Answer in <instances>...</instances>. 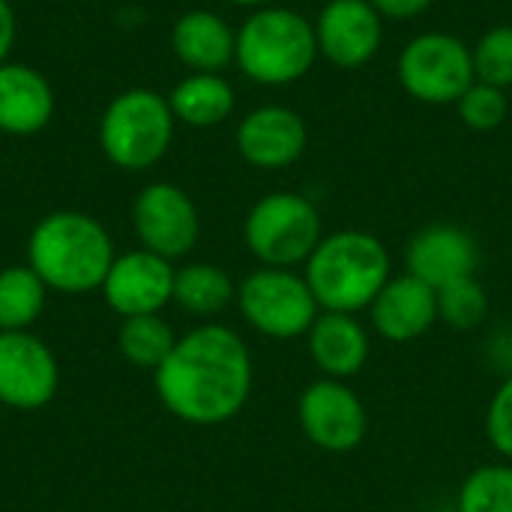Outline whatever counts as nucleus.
<instances>
[{
  "label": "nucleus",
  "instance_id": "1",
  "mask_svg": "<svg viewBox=\"0 0 512 512\" xmlns=\"http://www.w3.org/2000/svg\"><path fill=\"white\" fill-rule=\"evenodd\" d=\"M249 345L225 324H201L177 339L153 372L159 402L189 426H222L252 396Z\"/></svg>",
  "mask_w": 512,
  "mask_h": 512
},
{
  "label": "nucleus",
  "instance_id": "2",
  "mask_svg": "<svg viewBox=\"0 0 512 512\" xmlns=\"http://www.w3.org/2000/svg\"><path fill=\"white\" fill-rule=\"evenodd\" d=\"M117 252L105 225L81 210H54L27 237V264L48 291H99Z\"/></svg>",
  "mask_w": 512,
  "mask_h": 512
},
{
  "label": "nucleus",
  "instance_id": "3",
  "mask_svg": "<svg viewBox=\"0 0 512 512\" xmlns=\"http://www.w3.org/2000/svg\"><path fill=\"white\" fill-rule=\"evenodd\" d=\"M390 252L369 231L327 234L306 261V282L324 312H360L375 303L390 282Z\"/></svg>",
  "mask_w": 512,
  "mask_h": 512
},
{
  "label": "nucleus",
  "instance_id": "4",
  "mask_svg": "<svg viewBox=\"0 0 512 512\" xmlns=\"http://www.w3.org/2000/svg\"><path fill=\"white\" fill-rule=\"evenodd\" d=\"M318 51L315 21L288 6H261L237 30V69L264 87H285L309 75Z\"/></svg>",
  "mask_w": 512,
  "mask_h": 512
},
{
  "label": "nucleus",
  "instance_id": "5",
  "mask_svg": "<svg viewBox=\"0 0 512 512\" xmlns=\"http://www.w3.org/2000/svg\"><path fill=\"white\" fill-rule=\"evenodd\" d=\"M174 123L168 96L150 87H132L114 96L102 111L99 147L111 165L123 171H147L168 153Z\"/></svg>",
  "mask_w": 512,
  "mask_h": 512
},
{
  "label": "nucleus",
  "instance_id": "6",
  "mask_svg": "<svg viewBox=\"0 0 512 512\" xmlns=\"http://www.w3.org/2000/svg\"><path fill=\"white\" fill-rule=\"evenodd\" d=\"M243 240L264 267L294 270L324 240L318 207L297 192H270L252 204L243 222Z\"/></svg>",
  "mask_w": 512,
  "mask_h": 512
},
{
  "label": "nucleus",
  "instance_id": "7",
  "mask_svg": "<svg viewBox=\"0 0 512 512\" xmlns=\"http://www.w3.org/2000/svg\"><path fill=\"white\" fill-rule=\"evenodd\" d=\"M396 72L402 90L426 105H456L477 81L471 45L441 30L414 36L402 48Z\"/></svg>",
  "mask_w": 512,
  "mask_h": 512
},
{
  "label": "nucleus",
  "instance_id": "8",
  "mask_svg": "<svg viewBox=\"0 0 512 512\" xmlns=\"http://www.w3.org/2000/svg\"><path fill=\"white\" fill-rule=\"evenodd\" d=\"M240 315L270 339H297L309 333L321 306L306 282L285 267H258L237 285Z\"/></svg>",
  "mask_w": 512,
  "mask_h": 512
},
{
  "label": "nucleus",
  "instance_id": "9",
  "mask_svg": "<svg viewBox=\"0 0 512 512\" xmlns=\"http://www.w3.org/2000/svg\"><path fill=\"white\" fill-rule=\"evenodd\" d=\"M297 420L303 435L327 453H351L369 432V414L360 396L336 378H321L300 393Z\"/></svg>",
  "mask_w": 512,
  "mask_h": 512
},
{
  "label": "nucleus",
  "instance_id": "10",
  "mask_svg": "<svg viewBox=\"0 0 512 512\" xmlns=\"http://www.w3.org/2000/svg\"><path fill=\"white\" fill-rule=\"evenodd\" d=\"M132 225L141 249L168 261L183 258L201 237V216L195 201L174 183H150L132 204Z\"/></svg>",
  "mask_w": 512,
  "mask_h": 512
},
{
  "label": "nucleus",
  "instance_id": "11",
  "mask_svg": "<svg viewBox=\"0 0 512 512\" xmlns=\"http://www.w3.org/2000/svg\"><path fill=\"white\" fill-rule=\"evenodd\" d=\"M60 387L54 351L30 330L0 333V405L15 411L45 408Z\"/></svg>",
  "mask_w": 512,
  "mask_h": 512
},
{
  "label": "nucleus",
  "instance_id": "12",
  "mask_svg": "<svg viewBox=\"0 0 512 512\" xmlns=\"http://www.w3.org/2000/svg\"><path fill=\"white\" fill-rule=\"evenodd\" d=\"M174 264L156 252L132 249L114 258L105 282L102 300L120 318L159 315L174 300Z\"/></svg>",
  "mask_w": 512,
  "mask_h": 512
},
{
  "label": "nucleus",
  "instance_id": "13",
  "mask_svg": "<svg viewBox=\"0 0 512 512\" xmlns=\"http://www.w3.org/2000/svg\"><path fill=\"white\" fill-rule=\"evenodd\" d=\"M318 51L339 69L366 66L384 42V18L369 0H330L315 18Z\"/></svg>",
  "mask_w": 512,
  "mask_h": 512
},
{
  "label": "nucleus",
  "instance_id": "14",
  "mask_svg": "<svg viewBox=\"0 0 512 512\" xmlns=\"http://www.w3.org/2000/svg\"><path fill=\"white\" fill-rule=\"evenodd\" d=\"M234 141H237V153L252 168L282 171L303 156L309 144V129L294 108L261 105L240 120Z\"/></svg>",
  "mask_w": 512,
  "mask_h": 512
},
{
  "label": "nucleus",
  "instance_id": "15",
  "mask_svg": "<svg viewBox=\"0 0 512 512\" xmlns=\"http://www.w3.org/2000/svg\"><path fill=\"white\" fill-rule=\"evenodd\" d=\"M408 273L441 291L450 282L474 276L480 264V249L474 237L459 225H429L417 231L405 249Z\"/></svg>",
  "mask_w": 512,
  "mask_h": 512
},
{
  "label": "nucleus",
  "instance_id": "16",
  "mask_svg": "<svg viewBox=\"0 0 512 512\" xmlns=\"http://www.w3.org/2000/svg\"><path fill=\"white\" fill-rule=\"evenodd\" d=\"M369 312L378 336L396 345L414 342L438 321V291L411 273L390 276Z\"/></svg>",
  "mask_w": 512,
  "mask_h": 512
},
{
  "label": "nucleus",
  "instance_id": "17",
  "mask_svg": "<svg viewBox=\"0 0 512 512\" xmlns=\"http://www.w3.org/2000/svg\"><path fill=\"white\" fill-rule=\"evenodd\" d=\"M54 117V90L48 78L27 63H0V132L36 135Z\"/></svg>",
  "mask_w": 512,
  "mask_h": 512
},
{
  "label": "nucleus",
  "instance_id": "18",
  "mask_svg": "<svg viewBox=\"0 0 512 512\" xmlns=\"http://www.w3.org/2000/svg\"><path fill=\"white\" fill-rule=\"evenodd\" d=\"M309 357L324 378L348 381L369 363V333L348 312H321L309 327Z\"/></svg>",
  "mask_w": 512,
  "mask_h": 512
},
{
  "label": "nucleus",
  "instance_id": "19",
  "mask_svg": "<svg viewBox=\"0 0 512 512\" xmlns=\"http://www.w3.org/2000/svg\"><path fill=\"white\" fill-rule=\"evenodd\" d=\"M171 48L192 72H222L234 63L237 33L210 9H189L171 27Z\"/></svg>",
  "mask_w": 512,
  "mask_h": 512
},
{
  "label": "nucleus",
  "instance_id": "20",
  "mask_svg": "<svg viewBox=\"0 0 512 512\" xmlns=\"http://www.w3.org/2000/svg\"><path fill=\"white\" fill-rule=\"evenodd\" d=\"M174 120L192 129H210L234 114L237 93L222 72H189L168 93Z\"/></svg>",
  "mask_w": 512,
  "mask_h": 512
},
{
  "label": "nucleus",
  "instance_id": "21",
  "mask_svg": "<svg viewBox=\"0 0 512 512\" xmlns=\"http://www.w3.org/2000/svg\"><path fill=\"white\" fill-rule=\"evenodd\" d=\"M237 300L231 276L216 264H186L174 273V300L183 312L195 318H213Z\"/></svg>",
  "mask_w": 512,
  "mask_h": 512
},
{
  "label": "nucleus",
  "instance_id": "22",
  "mask_svg": "<svg viewBox=\"0 0 512 512\" xmlns=\"http://www.w3.org/2000/svg\"><path fill=\"white\" fill-rule=\"evenodd\" d=\"M48 288L30 264L0 270V333L30 330L45 309Z\"/></svg>",
  "mask_w": 512,
  "mask_h": 512
},
{
  "label": "nucleus",
  "instance_id": "23",
  "mask_svg": "<svg viewBox=\"0 0 512 512\" xmlns=\"http://www.w3.org/2000/svg\"><path fill=\"white\" fill-rule=\"evenodd\" d=\"M174 345H177V336L171 324H165L162 315L123 318L117 327V351L135 369L156 372L165 363V357L174 351Z\"/></svg>",
  "mask_w": 512,
  "mask_h": 512
},
{
  "label": "nucleus",
  "instance_id": "24",
  "mask_svg": "<svg viewBox=\"0 0 512 512\" xmlns=\"http://www.w3.org/2000/svg\"><path fill=\"white\" fill-rule=\"evenodd\" d=\"M456 512H512V465H483L459 489Z\"/></svg>",
  "mask_w": 512,
  "mask_h": 512
},
{
  "label": "nucleus",
  "instance_id": "25",
  "mask_svg": "<svg viewBox=\"0 0 512 512\" xmlns=\"http://www.w3.org/2000/svg\"><path fill=\"white\" fill-rule=\"evenodd\" d=\"M486 312H489V297L474 276L450 282L438 291V321H444L453 330L480 327Z\"/></svg>",
  "mask_w": 512,
  "mask_h": 512
},
{
  "label": "nucleus",
  "instance_id": "26",
  "mask_svg": "<svg viewBox=\"0 0 512 512\" xmlns=\"http://www.w3.org/2000/svg\"><path fill=\"white\" fill-rule=\"evenodd\" d=\"M474 54V72L477 81L510 90L512 87V24H498L486 30L477 45L471 48Z\"/></svg>",
  "mask_w": 512,
  "mask_h": 512
},
{
  "label": "nucleus",
  "instance_id": "27",
  "mask_svg": "<svg viewBox=\"0 0 512 512\" xmlns=\"http://www.w3.org/2000/svg\"><path fill=\"white\" fill-rule=\"evenodd\" d=\"M456 108H459V117H462V123L468 129L492 132V129H498L507 120L510 99H507V90L483 84V81H474L468 87V93L456 102Z\"/></svg>",
  "mask_w": 512,
  "mask_h": 512
},
{
  "label": "nucleus",
  "instance_id": "28",
  "mask_svg": "<svg viewBox=\"0 0 512 512\" xmlns=\"http://www.w3.org/2000/svg\"><path fill=\"white\" fill-rule=\"evenodd\" d=\"M486 432L492 447L512 462V375L498 387V393L489 402Z\"/></svg>",
  "mask_w": 512,
  "mask_h": 512
},
{
  "label": "nucleus",
  "instance_id": "29",
  "mask_svg": "<svg viewBox=\"0 0 512 512\" xmlns=\"http://www.w3.org/2000/svg\"><path fill=\"white\" fill-rule=\"evenodd\" d=\"M375 6V12L381 18H390V21H411L417 15H423L435 0H369Z\"/></svg>",
  "mask_w": 512,
  "mask_h": 512
},
{
  "label": "nucleus",
  "instance_id": "30",
  "mask_svg": "<svg viewBox=\"0 0 512 512\" xmlns=\"http://www.w3.org/2000/svg\"><path fill=\"white\" fill-rule=\"evenodd\" d=\"M15 42V12L9 0H0V63H6Z\"/></svg>",
  "mask_w": 512,
  "mask_h": 512
},
{
  "label": "nucleus",
  "instance_id": "31",
  "mask_svg": "<svg viewBox=\"0 0 512 512\" xmlns=\"http://www.w3.org/2000/svg\"><path fill=\"white\" fill-rule=\"evenodd\" d=\"M234 6H246V9H261V6H270L273 0H228Z\"/></svg>",
  "mask_w": 512,
  "mask_h": 512
}]
</instances>
